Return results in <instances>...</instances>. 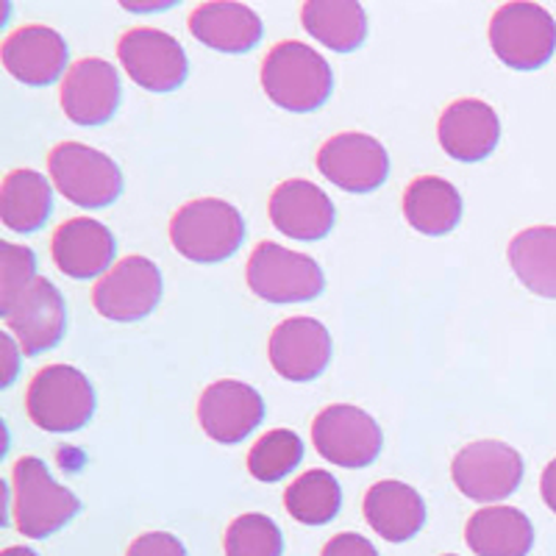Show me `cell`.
Segmentation results:
<instances>
[{
  "label": "cell",
  "instance_id": "1",
  "mask_svg": "<svg viewBox=\"0 0 556 556\" xmlns=\"http://www.w3.org/2000/svg\"><path fill=\"white\" fill-rule=\"evenodd\" d=\"M262 89L276 106L287 112H315L331 98V64L306 42L287 39L273 45L262 62Z\"/></svg>",
  "mask_w": 556,
  "mask_h": 556
},
{
  "label": "cell",
  "instance_id": "2",
  "mask_svg": "<svg viewBox=\"0 0 556 556\" xmlns=\"http://www.w3.org/2000/svg\"><path fill=\"white\" fill-rule=\"evenodd\" d=\"M12 509L23 538L45 540L81 513V501L67 486L53 481L42 459L23 456L14 462L12 470Z\"/></svg>",
  "mask_w": 556,
  "mask_h": 556
},
{
  "label": "cell",
  "instance_id": "3",
  "mask_svg": "<svg viewBox=\"0 0 556 556\" xmlns=\"http://www.w3.org/2000/svg\"><path fill=\"white\" fill-rule=\"evenodd\" d=\"M245 240V220L228 201L198 198L184 203L170 220V242L184 260L215 265L235 256Z\"/></svg>",
  "mask_w": 556,
  "mask_h": 556
},
{
  "label": "cell",
  "instance_id": "4",
  "mask_svg": "<svg viewBox=\"0 0 556 556\" xmlns=\"http://www.w3.org/2000/svg\"><path fill=\"white\" fill-rule=\"evenodd\" d=\"M26 412L48 434H73L96 415V390L78 367L48 365L28 384Z\"/></svg>",
  "mask_w": 556,
  "mask_h": 556
},
{
  "label": "cell",
  "instance_id": "5",
  "mask_svg": "<svg viewBox=\"0 0 556 556\" xmlns=\"http://www.w3.org/2000/svg\"><path fill=\"white\" fill-rule=\"evenodd\" d=\"M245 281L267 304H306L326 290L320 265L278 242H260L248 260Z\"/></svg>",
  "mask_w": 556,
  "mask_h": 556
},
{
  "label": "cell",
  "instance_id": "6",
  "mask_svg": "<svg viewBox=\"0 0 556 556\" xmlns=\"http://www.w3.org/2000/svg\"><path fill=\"white\" fill-rule=\"evenodd\" d=\"M51 181L70 203L81 208L112 206L123 192V173L112 156L84 146L62 142L48 156Z\"/></svg>",
  "mask_w": 556,
  "mask_h": 556
},
{
  "label": "cell",
  "instance_id": "7",
  "mask_svg": "<svg viewBox=\"0 0 556 556\" xmlns=\"http://www.w3.org/2000/svg\"><path fill=\"white\" fill-rule=\"evenodd\" d=\"M495 56L513 70H540L556 51V20L538 3H504L490 20Z\"/></svg>",
  "mask_w": 556,
  "mask_h": 556
},
{
  "label": "cell",
  "instance_id": "8",
  "mask_svg": "<svg viewBox=\"0 0 556 556\" xmlns=\"http://www.w3.org/2000/svg\"><path fill=\"white\" fill-rule=\"evenodd\" d=\"M312 443L323 459L340 468L356 470L374 465L381 454L384 437L379 424L365 409L351 404H334L317 412L312 420Z\"/></svg>",
  "mask_w": 556,
  "mask_h": 556
},
{
  "label": "cell",
  "instance_id": "9",
  "mask_svg": "<svg viewBox=\"0 0 556 556\" xmlns=\"http://www.w3.org/2000/svg\"><path fill=\"white\" fill-rule=\"evenodd\" d=\"M451 476L465 498L479 504L504 501L523 481V456L501 440H479L454 456Z\"/></svg>",
  "mask_w": 556,
  "mask_h": 556
},
{
  "label": "cell",
  "instance_id": "10",
  "mask_svg": "<svg viewBox=\"0 0 556 556\" xmlns=\"http://www.w3.org/2000/svg\"><path fill=\"white\" fill-rule=\"evenodd\" d=\"M162 273L146 256H126L92 287V306L114 323H137L156 309Z\"/></svg>",
  "mask_w": 556,
  "mask_h": 556
},
{
  "label": "cell",
  "instance_id": "11",
  "mask_svg": "<svg viewBox=\"0 0 556 556\" xmlns=\"http://www.w3.org/2000/svg\"><path fill=\"white\" fill-rule=\"evenodd\" d=\"M117 56L134 84L148 92H173L187 81L190 62L173 34L156 28H131L117 42Z\"/></svg>",
  "mask_w": 556,
  "mask_h": 556
},
{
  "label": "cell",
  "instance_id": "12",
  "mask_svg": "<svg viewBox=\"0 0 556 556\" xmlns=\"http://www.w3.org/2000/svg\"><path fill=\"white\" fill-rule=\"evenodd\" d=\"M317 170L345 192H374L390 176V156L370 134L345 131L317 151Z\"/></svg>",
  "mask_w": 556,
  "mask_h": 556
},
{
  "label": "cell",
  "instance_id": "13",
  "mask_svg": "<svg viewBox=\"0 0 556 556\" xmlns=\"http://www.w3.org/2000/svg\"><path fill=\"white\" fill-rule=\"evenodd\" d=\"M9 331L17 340L20 354L39 356L62 342L67 331V309L59 287L48 278H37L23 295L14 301L12 309L3 315Z\"/></svg>",
  "mask_w": 556,
  "mask_h": 556
},
{
  "label": "cell",
  "instance_id": "14",
  "mask_svg": "<svg viewBox=\"0 0 556 556\" xmlns=\"http://www.w3.org/2000/svg\"><path fill=\"white\" fill-rule=\"evenodd\" d=\"M198 420L215 443H242L265 420V401L245 381H215L203 390L198 401Z\"/></svg>",
  "mask_w": 556,
  "mask_h": 556
},
{
  "label": "cell",
  "instance_id": "15",
  "mask_svg": "<svg viewBox=\"0 0 556 556\" xmlns=\"http://www.w3.org/2000/svg\"><path fill=\"white\" fill-rule=\"evenodd\" d=\"M267 354H270L273 370L281 379L304 384L329 367L331 334L315 317H290L273 329Z\"/></svg>",
  "mask_w": 556,
  "mask_h": 556
},
{
  "label": "cell",
  "instance_id": "16",
  "mask_svg": "<svg viewBox=\"0 0 556 556\" xmlns=\"http://www.w3.org/2000/svg\"><path fill=\"white\" fill-rule=\"evenodd\" d=\"M121 106V76L103 59H81L62 78V109L76 126H103Z\"/></svg>",
  "mask_w": 556,
  "mask_h": 556
},
{
  "label": "cell",
  "instance_id": "17",
  "mask_svg": "<svg viewBox=\"0 0 556 556\" xmlns=\"http://www.w3.org/2000/svg\"><path fill=\"white\" fill-rule=\"evenodd\" d=\"M67 56L64 37L48 26H23L0 45V62L9 76L28 87H48L67 76Z\"/></svg>",
  "mask_w": 556,
  "mask_h": 556
},
{
  "label": "cell",
  "instance_id": "18",
  "mask_svg": "<svg viewBox=\"0 0 556 556\" xmlns=\"http://www.w3.org/2000/svg\"><path fill=\"white\" fill-rule=\"evenodd\" d=\"M270 220L281 235L292 240H323L334 228V203L317 184L306 178H290L278 184L270 195Z\"/></svg>",
  "mask_w": 556,
  "mask_h": 556
},
{
  "label": "cell",
  "instance_id": "19",
  "mask_svg": "<svg viewBox=\"0 0 556 556\" xmlns=\"http://www.w3.org/2000/svg\"><path fill=\"white\" fill-rule=\"evenodd\" d=\"M437 137L451 159L473 165L495 151L501 139V121L490 103L462 98L443 112Z\"/></svg>",
  "mask_w": 556,
  "mask_h": 556
},
{
  "label": "cell",
  "instance_id": "20",
  "mask_svg": "<svg viewBox=\"0 0 556 556\" xmlns=\"http://www.w3.org/2000/svg\"><path fill=\"white\" fill-rule=\"evenodd\" d=\"M114 237L101 220L92 217H73L64 220L53 235V262L67 278L87 281V278L106 276L114 260Z\"/></svg>",
  "mask_w": 556,
  "mask_h": 556
},
{
  "label": "cell",
  "instance_id": "21",
  "mask_svg": "<svg viewBox=\"0 0 556 556\" xmlns=\"http://www.w3.org/2000/svg\"><path fill=\"white\" fill-rule=\"evenodd\" d=\"M190 31L212 51L245 53L260 45L265 28L260 14L245 3L215 0V3H201L190 14Z\"/></svg>",
  "mask_w": 556,
  "mask_h": 556
},
{
  "label": "cell",
  "instance_id": "22",
  "mask_svg": "<svg viewBox=\"0 0 556 556\" xmlns=\"http://www.w3.org/2000/svg\"><path fill=\"white\" fill-rule=\"evenodd\" d=\"M365 520L387 543H406L426 526L424 495L404 481H379L365 495Z\"/></svg>",
  "mask_w": 556,
  "mask_h": 556
},
{
  "label": "cell",
  "instance_id": "23",
  "mask_svg": "<svg viewBox=\"0 0 556 556\" xmlns=\"http://www.w3.org/2000/svg\"><path fill=\"white\" fill-rule=\"evenodd\" d=\"M465 540L479 556H529L534 548V526L515 506H484L470 515Z\"/></svg>",
  "mask_w": 556,
  "mask_h": 556
},
{
  "label": "cell",
  "instance_id": "24",
  "mask_svg": "<svg viewBox=\"0 0 556 556\" xmlns=\"http://www.w3.org/2000/svg\"><path fill=\"white\" fill-rule=\"evenodd\" d=\"M404 217L426 237L451 235L462 220V195L440 176H420L404 192Z\"/></svg>",
  "mask_w": 556,
  "mask_h": 556
},
{
  "label": "cell",
  "instance_id": "25",
  "mask_svg": "<svg viewBox=\"0 0 556 556\" xmlns=\"http://www.w3.org/2000/svg\"><path fill=\"white\" fill-rule=\"evenodd\" d=\"M53 212V187L37 170H12L0 187V220L9 231L34 235Z\"/></svg>",
  "mask_w": 556,
  "mask_h": 556
},
{
  "label": "cell",
  "instance_id": "26",
  "mask_svg": "<svg viewBox=\"0 0 556 556\" xmlns=\"http://www.w3.org/2000/svg\"><path fill=\"white\" fill-rule=\"evenodd\" d=\"M301 20L317 42L337 53L356 51L367 37V14L354 0H309Z\"/></svg>",
  "mask_w": 556,
  "mask_h": 556
},
{
  "label": "cell",
  "instance_id": "27",
  "mask_svg": "<svg viewBox=\"0 0 556 556\" xmlns=\"http://www.w3.org/2000/svg\"><path fill=\"white\" fill-rule=\"evenodd\" d=\"M506 253L526 290L556 301V226L526 228L509 242Z\"/></svg>",
  "mask_w": 556,
  "mask_h": 556
},
{
  "label": "cell",
  "instance_id": "28",
  "mask_svg": "<svg viewBox=\"0 0 556 556\" xmlns=\"http://www.w3.org/2000/svg\"><path fill=\"white\" fill-rule=\"evenodd\" d=\"M285 506L292 520L304 526H326L342 506L340 481L329 470H306L285 493Z\"/></svg>",
  "mask_w": 556,
  "mask_h": 556
},
{
  "label": "cell",
  "instance_id": "29",
  "mask_svg": "<svg viewBox=\"0 0 556 556\" xmlns=\"http://www.w3.org/2000/svg\"><path fill=\"white\" fill-rule=\"evenodd\" d=\"M304 459V443L290 429H273L253 443L248 454V470L260 481H281Z\"/></svg>",
  "mask_w": 556,
  "mask_h": 556
},
{
  "label": "cell",
  "instance_id": "30",
  "mask_svg": "<svg viewBox=\"0 0 556 556\" xmlns=\"http://www.w3.org/2000/svg\"><path fill=\"white\" fill-rule=\"evenodd\" d=\"M223 548L226 556H281L285 534L267 515L248 513L228 523Z\"/></svg>",
  "mask_w": 556,
  "mask_h": 556
},
{
  "label": "cell",
  "instance_id": "31",
  "mask_svg": "<svg viewBox=\"0 0 556 556\" xmlns=\"http://www.w3.org/2000/svg\"><path fill=\"white\" fill-rule=\"evenodd\" d=\"M37 281V256L31 248L0 245V315H7L23 292Z\"/></svg>",
  "mask_w": 556,
  "mask_h": 556
},
{
  "label": "cell",
  "instance_id": "32",
  "mask_svg": "<svg viewBox=\"0 0 556 556\" xmlns=\"http://www.w3.org/2000/svg\"><path fill=\"white\" fill-rule=\"evenodd\" d=\"M126 556H187V548L170 531H148L128 545Z\"/></svg>",
  "mask_w": 556,
  "mask_h": 556
},
{
  "label": "cell",
  "instance_id": "33",
  "mask_svg": "<svg viewBox=\"0 0 556 556\" xmlns=\"http://www.w3.org/2000/svg\"><path fill=\"white\" fill-rule=\"evenodd\" d=\"M320 556H379V551H376V545L370 540L362 538V534L342 531V534H334L329 543L323 545Z\"/></svg>",
  "mask_w": 556,
  "mask_h": 556
},
{
  "label": "cell",
  "instance_id": "34",
  "mask_svg": "<svg viewBox=\"0 0 556 556\" xmlns=\"http://www.w3.org/2000/svg\"><path fill=\"white\" fill-rule=\"evenodd\" d=\"M540 493H543L545 506L556 515V459L548 462V468L543 470V479H540Z\"/></svg>",
  "mask_w": 556,
  "mask_h": 556
},
{
  "label": "cell",
  "instance_id": "35",
  "mask_svg": "<svg viewBox=\"0 0 556 556\" xmlns=\"http://www.w3.org/2000/svg\"><path fill=\"white\" fill-rule=\"evenodd\" d=\"M0 345H3V354H7V376H3V387H9L14 381V376H17V348L12 342V337L3 334L0 337Z\"/></svg>",
  "mask_w": 556,
  "mask_h": 556
},
{
  "label": "cell",
  "instance_id": "36",
  "mask_svg": "<svg viewBox=\"0 0 556 556\" xmlns=\"http://www.w3.org/2000/svg\"><path fill=\"white\" fill-rule=\"evenodd\" d=\"M0 556H39V554L34 548H28V545H9V548H3V554Z\"/></svg>",
  "mask_w": 556,
  "mask_h": 556
},
{
  "label": "cell",
  "instance_id": "37",
  "mask_svg": "<svg viewBox=\"0 0 556 556\" xmlns=\"http://www.w3.org/2000/svg\"><path fill=\"white\" fill-rule=\"evenodd\" d=\"M445 556H456V554H445Z\"/></svg>",
  "mask_w": 556,
  "mask_h": 556
}]
</instances>
